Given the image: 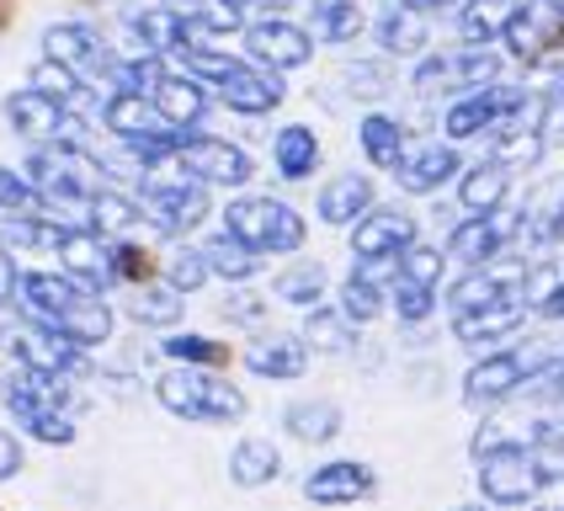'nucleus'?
<instances>
[{"label":"nucleus","instance_id":"nucleus-1","mask_svg":"<svg viewBox=\"0 0 564 511\" xmlns=\"http://www.w3.org/2000/svg\"><path fill=\"white\" fill-rule=\"evenodd\" d=\"M219 229H229L240 246H251L267 261H288V256L314 246V219L304 203H293L282 187H246L219 197Z\"/></svg>","mask_w":564,"mask_h":511},{"label":"nucleus","instance_id":"nucleus-2","mask_svg":"<svg viewBox=\"0 0 564 511\" xmlns=\"http://www.w3.org/2000/svg\"><path fill=\"white\" fill-rule=\"evenodd\" d=\"M150 400L171 421H187V426H240L251 415V394L219 368L160 362L155 379H150Z\"/></svg>","mask_w":564,"mask_h":511},{"label":"nucleus","instance_id":"nucleus-3","mask_svg":"<svg viewBox=\"0 0 564 511\" xmlns=\"http://www.w3.org/2000/svg\"><path fill=\"white\" fill-rule=\"evenodd\" d=\"M538 101V86H528L517 69L501 75V80H490V86H474V91H458L447 96L437 107V133L442 139H453V144H464V150H485L490 144V133L501 123H511L517 112H528Z\"/></svg>","mask_w":564,"mask_h":511},{"label":"nucleus","instance_id":"nucleus-4","mask_svg":"<svg viewBox=\"0 0 564 511\" xmlns=\"http://www.w3.org/2000/svg\"><path fill=\"white\" fill-rule=\"evenodd\" d=\"M133 197L144 203V219H150V235L160 246L165 240H197L208 224L219 219V192L203 187L197 176H187L182 165H165V171H150Z\"/></svg>","mask_w":564,"mask_h":511},{"label":"nucleus","instance_id":"nucleus-5","mask_svg":"<svg viewBox=\"0 0 564 511\" xmlns=\"http://www.w3.org/2000/svg\"><path fill=\"white\" fill-rule=\"evenodd\" d=\"M176 165H182L187 176H197L203 187H214L219 197L246 192V187H261V176H267V155H261V144L246 139L240 128H229V123H214V128L187 133Z\"/></svg>","mask_w":564,"mask_h":511},{"label":"nucleus","instance_id":"nucleus-6","mask_svg":"<svg viewBox=\"0 0 564 511\" xmlns=\"http://www.w3.org/2000/svg\"><path fill=\"white\" fill-rule=\"evenodd\" d=\"M261 155H267V176L282 192H310L336 160H330V123L319 118H278L261 128Z\"/></svg>","mask_w":564,"mask_h":511},{"label":"nucleus","instance_id":"nucleus-7","mask_svg":"<svg viewBox=\"0 0 564 511\" xmlns=\"http://www.w3.org/2000/svg\"><path fill=\"white\" fill-rule=\"evenodd\" d=\"M474 490H479V501H490L496 511H528L554 485L543 475L538 443H496L485 453H474Z\"/></svg>","mask_w":564,"mask_h":511},{"label":"nucleus","instance_id":"nucleus-8","mask_svg":"<svg viewBox=\"0 0 564 511\" xmlns=\"http://www.w3.org/2000/svg\"><path fill=\"white\" fill-rule=\"evenodd\" d=\"M383 197H389V182H383V176H373V171L357 165V160H336L310 187V219L319 235H336V240H341L346 229L357 219H368Z\"/></svg>","mask_w":564,"mask_h":511},{"label":"nucleus","instance_id":"nucleus-9","mask_svg":"<svg viewBox=\"0 0 564 511\" xmlns=\"http://www.w3.org/2000/svg\"><path fill=\"white\" fill-rule=\"evenodd\" d=\"M214 101H219V123H235V128H267L278 123L282 112L299 101L293 80L278 75V69H261L240 54V64L224 75L214 86Z\"/></svg>","mask_w":564,"mask_h":511},{"label":"nucleus","instance_id":"nucleus-10","mask_svg":"<svg viewBox=\"0 0 564 511\" xmlns=\"http://www.w3.org/2000/svg\"><path fill=\"white\" fill-rule=\"evenodd\" d=\"M240 54L251 64H261V69L288 75V80H310L314 69L325 64V48L314 43V32L304 28V17H261V11L246 22Z\"/></svg>","mask_w":564,"mask_h":511},{"label":"nucleus","instance_id":"nucleus-11","mask_svg":"<svg viewBox=\"0 0 564 511\" xmlns=\"http://www.w3.org/2000/svg\"><path fill=\"white\" fill-rule=\"evenodd\" d=\"M421 133L410 123V112L400 101H389V107H362L351 123H346V150L357 165H368L373 176H394L400 171V160L410 155V144H415Z\"/></svg>","mask_w":564,"mask_h":511},{"label":"nucleus","instance_id":"nucleus-12","mask_svg":"<svg viewBox=\"0 0 564 511\" xmlns=\"http://www.w3.org/2000/svg\"><path fill=\"white\" fill-rule=\"evenodd\" d=\"M426 235V219H421V208L405 203V197H383L368 219H357L351 229L341 235V251L351 261H400V256L415 246Z\"/></svg>","mask_w":564,"mask_h":511},{"label":"nucleus","instance_id":"nucleus-13","mask_svg":"<svg viewBox=\"0 0 564 511\" xmlns=\"http://www.w3.org/2000/svg\"><path fill=\"white\" fill-rule=\"evenodd\" d=\"M464 165H469V150H464V144H453V139H442V133H421V139L410 144V155L400 160V171L389 176V192L421 208V203H432L442 192H453V182L464 176Z\"/></svg>","mask_w":564,"mask_h":511},{"label":"nucleus","instance_id":"nucleus-14","mask_svg":"<svg viewBox=\"0 0 564 511\" xmlns=\"http://www.w3.org/2000/svg\"><path fill=\"white\" fill-rule=\"evenodd\" d=\"M37 54H48V59L80 69L96 91H101L107 64H112L118 48H112V37H107V22L91 17V11H80V17H54V22H43V32H37Z\"/></svg>","mask_w":564,"mask_h":511},{"label":"nucleus","instance_id":"nucleus-15","mask_svg":"<svg viewBox=\"0 0 564 511\" xmlns=\"http://www.w3.org/2000/svg\"><path fill=\"white\" fill-rule=\"evenodd\" d=\"M314 362L319 357H314V347L304 341L299 325H267V330L246 336L240 357H235V368L251 373L256 383H299V379H310Z\"/></svg>","mask_w":564,"mask_h":511},{"label":"nucleus","instance_id":"nucleus-16","mask_svg":"<svg viewBox=\"0 0 564 511\" xmlns=\"http://www.w3.org/2000/svg\"><path fill=\"white\" fill-rule=\"evenodd\" d=\"M442 37V17H426V11H410L405 0H373V22H368V48L383 54L394 64L421 59L426 48H437Z\"/></svg>","mask_w":564,"mask_h":511},{"label":"nucleus","instance_id":"nucleus-17","mask_svg":"<svg viewBox=\"0 0 564 511\" xmlns=\"http://www.w3.org/2000/svg\"><path fill=\"white\" fill-rule=\"evenodd\" d=\"M400 261H351L346 256L336 272V309H341L357 330H383L389 325V283H394Z\"/></svg>","mask_w":564,"mask_h":511},{"label":"nucleus","instance_id":"nucleus-18","mask_svg":"<svg viewBox=\"0 0 564 511\" xmlns=\"http://www.w3.org/2000/svg\"><path fill=\"white\" fill-rule=\"evenodd\" d=\"M442 325H447V341H453V347H464L469 357H479V351L511 347L517 336H528V330H533V309H528L522 293H511V298H496V304L469 309V315H447Z\"/></svg>","mask_w":564,"mask_h":511},{"label":"nucleus","instance_id":"nucleus-19","mask_svg":"<svg viewBox=\"0 0 564 511\" xmlns=\"http://www.w3.org/2000/svg\"><path fill=\"white\" fill-rule=\"evenodd\" d=\"M506 59L517 75H528L543 54L564 48V11L560 0H517L511 22H506V37H501Z\"/></svg>","mask_w":564,"mask_h":511},{"label":"nucleus","instance_id":"nucleus-20","mask_svg":"<svg viewBox=\"0 0 564 511\" xmlns=\"http://www.w3.org/2000/svg\"><path fill=\"white\" fill-rule=\"evenodd\" d=\"M267 293L278 298V309H288V315H310V309H319V304H330V293H336V267H330L325 256H314V251L272 261Z\"/></svg>","mask_w":564,"mask_h":511},{"label":"nucleus","instance_id":"nucleus-21","mask_svg":"<svg viewBox=\"0 0 564 511\" xmlns=\"http://www.w3.org/2000/svg\"><path fill=\"white\" fill-rule=\"evenodd\" d=\"M304 501L319 511H346V507H368L378 496V469L368 458H325L304 475Z\"/></svg>","mask_w":564,"mask_h":511},{"label":"nucleus","instance_id":"nucleus-22","mask_svg":"<svg viewBox=\"0 0 564 511\" xmlns=\"http://www.w3.org/2000/svg\"><path fill=\"white\" fill-rule=\"evenodd\" d=\"M118 309H123V325H128V330H139V336H165V330L187 325L192 298L176 283H165V278L155 272L150 283L123 287V293H118Z\"/></svg>","mask_w":564,"mask_h":511},{"label":"nucleus","instance_id":"nucleus-23","mask_svg":"<svg viewBox=\"0 0 564 511\" xmlns=\"http://www.w3.org/2000/svg\"><path fill=\"white\" fill-rule=\"evenodd\" d=\"M511 224H517L511 208H506V214H464V219L442 235V246L453 256V267H496V261L511 256V240H517Z\"/></svg>","mask_w":564,"mask_h":511},{"label":"nucleus","instance_id":"nucleus-24","mask_svg":"<svg viewBox=\"0 0 564 511\" xmlns=\"http://www.w3.org/2000/svg\"><path fill=\"white\" fill-rule=\"evenodd\" d=\"M517 192H522V176H517L506 160L474 150L469 165H464V176L453 182V203H458L464 214H506V208L517 203Z\"/></svg>","mask_w":564,"mask_h":511},{"label":"nucleus","instance_id":"nucleus-25","mask_svg":"<svg viewBox=\"0 0 564 511\" xmlns=\"http://www.w3.org/2000/svg\"><path fill=\"white\" fill-rule=\"evenodd\" d=\"M150 101H155V112L171 128H176V133H197V128H214V123H219V101H214V86H203L197 75L176 69V64L160 75V86L150 91Z\"/></svg>","mask_w":564,"mask_h":511},{"label":"nucleus","instance_id":"nucleus-26","mask_svg":"<svg viewBox=\"0 0 564 511\" xmlns=\"http://www.w3.org/2000/svg\"><path fill=\"white\" fill-rule=\"evenodd\" d=\"M64 112L54 96H43L37 86H11V91L0 96V123H6V133L22 144V150H37V144H54L59 139V128H64Z\"/></svg>","mask_w":564,"mask_h":511},{"label":"nucleus","instance_id":"nucleus-27","mask_svg":"<svg viewBox=\"0 0 564 511\" xmlns=\"http://www.w3.org/2000/svg\"><path fill=\"white\" fill-rule=\"evenodd\" d=\"M54 267H59V272H69L80 287H91V293L118 298V278H112L107 235H101V229H91V224H64V240H59Z\"/></svg>","mask_w":564,"mask_h":511},{"label":"nucleus","instance_id":"nucleus-28","mask_svg":"<svg viewBox=\"0 0 564 511\" xmlns=\"http://www.w3.org/2000/svg\"><path fill=\"white\" fill-rule=\"evenodd\" d=\"M368 22H373V0H304V28L325 54H346L368 43Z\"/></svg>","mask_w":564,"mask_h":511},{"label":"nucleus","instance_id":"nucleus-29","mask_svg":"<svg viewBox=\"0 0 564 511\" xmlns=\"http://www.w3.org/2000/svg\"><path fill=\"white\" fill-rule=\"evenodd\" d=\"M155 351H160V362H182V368H219V373H229V368H235V357H240V341H235V336H224V330H214V325H176V330L155 336Z\"/></svg>","mask_w":564,"mask_h":511},{"label":"nucleus","instance_id":"nucleus-30","mask_svg":"<svg viewBox=\"0 0 564 511\" xmlns=\"http://www.w3.org/2000/svg\"><path fill=\"white\" fill-rule=\"evenodd\" d=\"M278 426L282 437L299 447H330L346 432V411L341 400H330V394H299V400L282 405Z\"/></svg>","mask_w":564,"mask_h":511},{"label":"nucleus","instance_id":"nucleus-31","mask_svg":"<svg viewBox=\"0 0 564 511\" xmlns=\"http://www.w3.org/2000/svg\"><path fill=\"white\" fill-rule=\"evenodd\" d=\"M197 251L208 256L214 283H219V287L267 283V272H272V261H267V256H256L251 246H240V240H235L229 229H219V224H208V229L197 235Z\"/></svg>","mask_w":564,"mask_h":511},{"label":"nucleus","instance_id":"nucleus-32","mask_svg":"<svg viewBox=\"0 0 564 511\" xmlns=\"http://www.w3.org/2000/svg\"><path fill=\"white\" fill-rule=\"evenodd\" d=\"M278 325V298L267 293V283H246V287H219L214 298V330H229L235 341H246L256 330Z\"/></svg>","mask_w":564,"mask_h":511},{"label":"nucleus","instance_id":"nucleus-33","mask_svg":"<svg viewBox=\"0 0 564 511\" xmlns=\"http://www.w3.org/2000/svg\"><path fill=\"white\" fill-rule=\"evenodd\" d=\"M224 475H229V485H240V490H267V485L282 479V447L267 432H240L229 443Z\"/></svg>","mask_w":564,"mask_h":511},{"label":"nucleus","instance_id":"nucleus-34","mask_svg":"<svg viewBox=\"0 0 564 511\" xmlns=\"http://www.w3.org/2000/svg\"><path fill=\"white\" fill-rule=\"evenodd\" d=\"M28 86H37L43 96H54L64 112H86V118H96V107H101V91H96L91 80H86L80 69H69V64L48 59V54H32Z\"/></svg>","mask_w":564,"mask_h":511},{"label":"nucleus","instance_id":"nucleus-35","mask_svg":"<svg viewBox=\"0 0 564 511\" xmlns=\"http://www.w3.org/2000/svg\"><path fill=\"white\" fill-rule=\"evenodd\" d=\"M96 123L107 139H150V133H165V118L155 112V101L139 91H107L101 107H96Z\"/></svg>","mask_w":564,"mask_h":511},{"label":"nucleus","instance_id":"nucleus-36","mask_svg":"<svg viewBox=\"0 0 564 511\" xmlns=\"http://www.w3.org/2000/svg\"><path fill=\"white\" fill-rule=\"evenodd\" d=\"M442 319H447L442 287L415 283L405 272H394V283H389V330H432Z\"/></svg>","mask_w":564,"mask_h":511},{"label":"nucleus","instance_id":"nucleus-37","mask_svg":"<svg viewBox=\"0 0 564 511\" xmlns=\"http://www.w3.org/2000/svg\"><path fill=\"white\" fill-rule=\"evenodd\" d=\"M511 11H517V0H458L442 17V32L458 43H501Z\"/></svg>","mask_w":564,"mask_h":511},{"label":"nucleus","instance_id":"nucleus-38","mask_svg":"<svg viewBox=\"0 0 564 511\" xmlns=\"http://www.w3.org/2000/svg\"><path fill=\"white\" fill-rule=\"evenodd\" d=\"M299 330H304V341L314 347V357H346V362L357 357L362 336H368V330H357V325L336 309V298L310 309V315H299Z\"/></svg>","mask_w":564,"mask_h":511},{"label":"nucleus","instance_id":"nucleus-39","mask_svg":"<svg viewBox=\"0 0 564 511\" xmlns=\"http://www.w3.org/2000/svg\"><path fill=\"white\" fill-rule=\"evenodd\" d=\"M160 278H165V283H176L187 298L219 293L214 267H208V256L197 251V240H165V246H160Z\"/></svg>","mask_w":564,"mask_h":511},{"label":"nucleus","instance_id":"nucleus-40","mask_svg":"<svg viewBox=\"0 0 564 511\" xmlns=\"http://www.w3.org/2000/svg\"><path fill=\"white\" fill-rule=\"evenodd\" d=\"M400 272H405V278H415V283L447 287V278H453V256H447V246H442L437 235H421V240L400 256Z\"/></svg>","mask_w":564,"mask_h":511},{"label":"nucleus","instance_id":"nucleus-41","mask_svg":"<svg viewBox=\"0 0 564 511\" xmlns=\"http://www.w3.org/2000/svg\"><path fill=\"white\" fill-rule=\"evenodd\" d=\"M37 208V187H32V176L22 171V160L11 165V160H0V214H28Z\"/></svg>","mask_w":564,"mask_h":511},{"label":"nucleus","instance_id":"nucleus-42","mask_svg":"<svg viewBox=\"0 0 564 511\" xmlns=\"http://www.w3.org/2000/svg\"><path fill=\"white\" fill-rule=\"evenodd\" d=\"M538 133H543L549 155L564 160V80L543 86V107H538Z\"/></svg>","mask_w":564,"mask_h":511},{"label":"nucleus","instance_id":"nucleus-43","mask_svg":"<svg viewBox=\"0 0 564 511\" xmlns=\"http://www.w3.org/2000/svg\"><path fill=\"white\" fill-rule=\"evenodd\" d=\"M17 283H22V261L0 246V315L17 309Z\"/></svg>","mask_w":564,"mask_h":511},{"label":"nucleus","instance_id":"nucleus-44","mask_svg":"<svg viewBox=\"0 0 564 511\" xmlns=\"http://www.w3.org/2000/svg\"><path fill=\"white\" fill-rule=\"evenodd\" d=\"M17 475H22V443H17V432L0 426V485L17 479Z\"/></svg>","mask_w":564,"mask_h":511},{"label":"nucleus","instance_id":"nucleus-45","mask_svg":"<svg viewBox=\"0 0 564 511\" xmlns=\"http://www.w3.org/2000/svg\"><path fill=\"white\" fill-rule=\"evenodd\" d=\"M405 6H410V11H426V17H447L458 0H405Z\"/></svg>","mask_w":564,"mask_h":511},{"label":"nucleus","instance_id":"nucleus-46","mask_svg":"<svg viewBox=\"0 0 564 511\" xmlns=\"http://www.w3.org/2000/svg\"><path fill=\"white\" fill-rule=\"evenodd\" d=\"M229 6H240V11H251V17H256V11H261L267 0H229Z\"/></svg>","mask_w":564,"mask_h":511},{"label":"nucleus","instance_id":"nucleus-47","mask_svg":"<svg viewBox=\"0 0 564 511\" xmlns=\"http://www.w3.org/2000/svg\"><path fill=\"white\" fill-rule=\"evenodd\" d=\"M453 511H496L490 501H464V507H453Z\"/></svg>","mask_w":564,"mask_h":511},{"label":"nucleus","instance_id":"nucleus-48","mask_svg":"<svg viewBox=\"0 0 564 511\" xmlns=\"http://www.w3.org/2000/svg\"><path fill=\"white\" fill-rule=\"evenodd\" d=\"M528 511H564V501H538V507H528Z\"/></svg>","mask_w":564,"mask_h":511},{"label":"nucleus","instance_id":"nucleus-49","mask_svg":"<svg viewBox=\"0 0 564 511\" xmlns=\"http://www.w3.org/2000/svg\"><path fill=\"white\" fill-rule=\"evenodd\" d=\"M560 447H564V432H560Z\"/></svg>","mask_w":564,"mask_h":511},{"label":"nucleus","instance_id":"nucleus-50","mask_svg":"<svg viewBox=\"0 0 564 511\" xmlns=\"http://www.w3.org/2000/svg\"><path fill=\"white\" fill-rule=\"evenodd\" d=\"M560 11H564V0H560Z\"/></svg>","mask_w":564,"mask_h":511}]
</instances>
